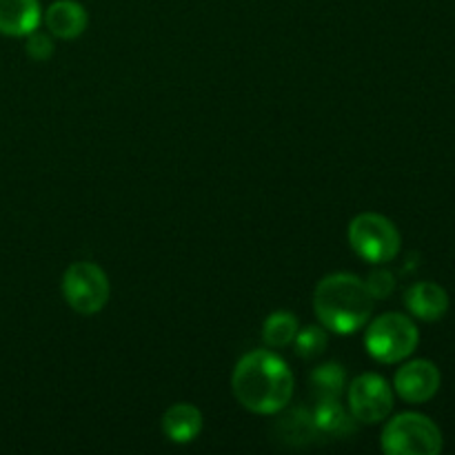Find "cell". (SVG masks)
<instances>
[{
	"instance_id": "cell-1",
	"label": "cell",
	"mask_w": 455,
	"mask_h": 455,
	"mask_svg": "<svg viewBox=\"0 0 455 455\" xmlns=\"http://www.w3.org/2000/svg\"><path fill=\"white\" fill-rule=\"evenodd\" d=\"M234 395L258 416L280 413L293 398L296 380L289 364L269 349L249 351L238 360L231 376Z\"/></svg>"
},
{
	"instance_id": "cell-2",
	"label": "cell",
	"mask_w": 455,
	"mask_h": 455,
	"mask_svg": "<svg viewBox=\"0 0 455 455\" xmlns=\"http://www.w3.org/2000/svg\"><path fill=\"white\" fill-rule=\"evenodd\" d=\"M314 309L327 331L351 336L371 318L373 298L358 275L329 274L315 287Z\"/></svg>"
},
{
	"instance_id": "cell-3",
	"label": "cell",
	"mask_w": 455,
	"mask_h": 455,
	"mask_svg": "<svg viewBox=\"0 0 455 455\" xmlns=\"http://www.w3.org/2000/svg\"><path fill=\"white\" fill-rule=\"evenodd\" d=\"M420 333L411 318L403 314H382L371 320L364 331V347L373 360L382 364L403 363L416 351Z\"/></svg>"
},
{
	"instance_id": "cell-4",
	"label": "cell",
	"mask_w": 455,
	"mask_h": 455,
	"mask_svg": "<svg viewBox=\"0 0 455 455\" xmlns=\"http://www.w3.org/2000/svg\"><path fill=\"white\" fill-rule=\"evenodd\" d=\"M382 451L389 455H438L443 434L422 413H400L382 429Z\"/></svg>"
},
{
	"instance_id": "cell-5",
	"label": "cell",
	"mask_w": 455,
	"mask_h": 455,
	"mask_svg": "<svg viewBox=\"0 0 455 455\" xmlns=\"http://www.w3.org/2000/svg\"><path fill=\"white\" fill-rule=\"evenodd\" d=\"M351 249L358 253L363 260L371 265H385L391 262L400 253V231L394 222L380 213H360L349 222L347 231Z\"/></svg>"
},
{
	"instance_id": "cell-6",
	"label": "cell",
	"mask_w": 455,
	"mask_h": 455,
	"mask_svg": "<svg viewBox=\"0 0 455 455\" xmlns=\"http://www.w3.org/2000/svg\"><path fill=\"white\" fill-rule=\"evenodd\" d=\"M62 298L80 315H96L109 300V278L98 265L74 262L62 275Z\"/></svg>"
},
{
	"instance_id": "cell-7",
	"label": "cell",
	"mask_w": 455,
	"mask_h": 455,
	"mask_svg": "<svg viewBox=\"0 0 455 455\" xmlns=\"http://www.w3.org/2000/svg\"><path fill=\"white\" fill-rule=\"evenodd\" d=\"M349 411L360 425H378L394 409V391L389 382L378 373H363L355 378L347 391Z\"/></svg>"
},
{
	"instance_id": "cell-8",
	"label": "cell",
	"mask_w": 455,
	"mask_h": 455,
	"mask_svg": "<svg viewBox=\"0 0 455 455\" xmlns=\"http://www.w3.org/2000/svg\"><path fill=\"white\" fill-rule=\"evenodd\" d=\"M440 371L429 360H411L395 371V394L411 404H422L440 389Z\"/></svg>"
},
{
	"instance_id": "cell-9",
	"label": "cell",
	"mask_w": 455,
	"mask_h": 455,
	"mask_svg": "<svg viewBox=\"0 0 455 455\" xmlns=\"http://www.w3.org/2000/svg\"><path fill=\"white\" fill-rule=\"evenodd\" d=\"M44 25H47L49 34L56 36V38L74 40L87 29V9L76 0H56L44 12Z\"/></svg>"
},
{
	"instance_id": "cell-10",
	"label": "cell",
	"mask_w": 455,
	"mask_h": 455,
	"mask_svg": "<svg viewBox=\"0 0 455 455\" xmlns=\"http://www.w3.org/2000/svg\"><path fill=\"white\" fill-rule=\"evenodd\" d=\"M43 9L38 0H0V34L20 38L38 29Z\"/></svg>"
},
{
	"instance_id": "cell-11",
	"label": "cell",
	"mask_w": 455,
	"mask_h": 455,
	"mask_svg": "<svg viewBox=\"0 0 455 455\" xmlns=\"http://www.w3.org/2000/svg\"><path fill=\"white\" fill-rule=\"evenodd\" d=\"M404 305H407L409 314H413L416 318L425 320V323H435V320L444 318V314L449 311V296L440 284L416 283L404 293Z\"/></svg>"
},
{
	"instance_id": "cell-12",
	"label": "cell",
	"mask_w": 455,
	"mask_h": 455,
	"mask_svg": "<svg viewBox=\"0 0 455 455\" xmlns=\"http://www.w3.org/2000/svg\"><path fill=\"white\" fill-rule=\"evenodd\" d=\"M163 431L167 440L176 444H189L203 431V413L198 407L178 403L169 407L163 416Z\"/></svg>"
},
{
	"instance_id": "cell-13",
	"label": "cell",
	"mask_w": 455,
	"mask_h": 455,
	"mask_svg": "<svg viewBox=\"0 0 455 455\" xmlns=\"http://www.w3.org/2000/svg\"><path fill=\"white\" fill-rule=\"evenodd\" d=\"M314 422L320 435H333V438H349L355 434V418L347 411L336 398L318 400L314 411Z\"/></svg>"
},
{
	"instance_id": "cell-14",
	"label": "cell",
	"mask_w": 455,
	"mask_h": 455,
	"mask_svg": "<svg viewBox=\"0 0 455 455\" xmlns=\"http://www.w3.org/2000/svg\"><path fill=\"white\" fill-rule=\"evenodd\" d=\"M278 429L280 440L293 444V447H305V444L315 443V438L320 435L318 427L314 422V413L305 411V409H298V411L284 416L278 422Z\"/></svg>"
},
{
	"instance_id": "cell-15",
	"label": "cell",
	"mask_w": 455,
	"mask_h": 455,
	"mask_svg": "<svg viewBox=\"0 0 455 455\" xmlns=\"http://www.w3.org/2000/svg\"><path fill=\"white\" fill-rule=\"evenodd\" d=\"M309 385L318 400H329V398L340 400L342 391H345V385H347V373L338 363L320 364V367H315L314 371H311Z\"/></svg>"
},
{
	"instance_id": "cell-16",
	"label": "cell",
	"mask_w": 455,
	"mask_h": 455,
	"mask_svg": "<svg viewBox=\"0 0 455 455\" xmlns=\"http://www.w3.org/2000/svg\"><path fill=\"white\" fill-rule=\"evenodd\" d=\"M298 331H300V324L291 311H274L262 324V340L271 349H280V347L291 345Z\"/></svg>"
},
{
	"instance_id": "cell-17",
	"label": "cell",
	"mask_w": 455,
	"mask_h": 455,
	"mask_svg": "<svg viewBox=\"0 0 455 455\" xmlns=\"http://www.w3.org/2000/svg\"><path fill=\"white\" fill-rule=\"evenodd\" d=\"M293 345H296V354L305 360L318 358L320 354H324L329 345V336L324 331V327H307L302 331L296 333L293 338Z\"/></svg>"
},
{
	"instance_id": "cell-18",
	"label": "cell",
	"mask_w": 455,
	"mask_h": 455,
	"mask_svg": "<svg viewBox=\"0 0 455 455\" xmlns=\"http://www.w3.org/2000/svg\"><path fill=\"white\" fill-rule=\"evenodd\" d=\"M364 284H367V289H369V293H371L373 300H382V298L391 296V291H394V287H395V278H394V274H389V271L378 269L369 275V280Z\"/></svg>"
},
{
	"instance_id": "cell-19",
	"label": "cell",
	"mask_w": 455,
	"mask_h": 455,
	"mask_svg": "<svg viewBox=\"0 0 455 455\" xmlns=\"http://www.w3.org/2000/svg\"><path fill=\"white\" fill-rule=\"evenodd\" d=\"M27 53H29L34 60H47L53 53V43L47 34H40V31H34V34L27 36Z\"/></svg>"
}]
</instances>
